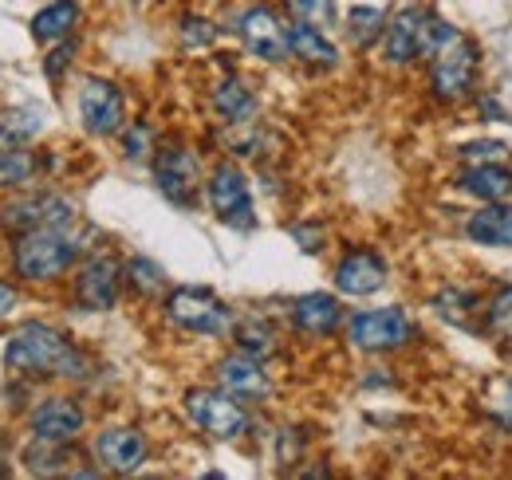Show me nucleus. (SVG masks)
Instances as JSON below:
<instances>
[{"label": "nucleus", "instance_id": "f257e3e1", "mask_svg": "<svg viewBox=\"0 0 512 480\" xmlns=\"http://www.w3.org/2000/svg\"><path fill=\"white\" fill-rule=\"evenodd\" d=\"M4 362L16 374H60V378H83L87 374V359L64 339V331L48 327V323H24L8 351Z\"/></svg>", "mask_w": 512, "mask_h": 480}, {"label": "nucleus", "instance_id": "f03ea898", "mask_svg": "<svg viewBox=\"0 0 512 480\" xmlns=\"http://www.w3.org/2000/svg\"><path fill=\"white\" fill-rule=\"evenodd\" d=\"M83 256V240L71 233V225H44V229H28L12 244V268L24 280H56Z\"/></svg>", "mask_w": 512, "mask_h": 480}, {"label": "nucleus", "instance_id": "7ed1b4c3", "mask_svg": "<svg viewBox=\"0 0 512 480\" xmlns=\"http://www.w3.org/2000/svg\"><path fill=\"white\" fill-rule=\"evenodd\" d=\"M166 315L174 327L190 331V335H209L221 339L233 327V311L217 300L209 288H178L166 296Z\"/></svg>", "mask_w": 512, "mask_h": 480}, {"label": "nucleus", "instance_id": "20e7f679", "mask_svg": "<svg viewBox=\"0 0 512 480\" xmlns=\"http://www.w3.org/2000/svg\"><path fill=\"white\" fill-rule=\"evenodd\" d=\"M473 79H477V48L461 32L430 52V87L438 99H446V103L465 99Z\"/></svg>", "mask_w": 512, "mask_h": 480}, {"label": "nucleus", "instance_id": "39448f33", "mask_svg": "<svg viewBox=\"0 0 512 480\" xmlns=\"http://www.w3.org/2000/svg\"><path fill=\"white\" fill-rule=\"evenodd\" d=\"M186 410L197 421V429H205L217 441H233L249 429V414L241 406V398H233L229 390H190L186 394Z\"/></svg>", "mask_w": 512, "mask_h": 480}, {"label": "nucleus", "instance_id": "423d86ee", "mask_svg": "<svg viewBox=\"0 0 512 480\" xmlns=\"http://www.w3.org/2000/svg\"><path fill=\"white\" fill-rule=\"evenodd\" d=\"M79 119H83V126H87V134H95V138H111V134H119L123 122H127L123 91H119L111 79L91 75V79L79 87Z\"/></svg>", "mask_w": 512, "mask_h": 480}, {"label": "nucleus", "instance_id": "0eeeda50", "mask_svg": "<svg viewBox=\"0 0 512 480\" xmlns=\"http://www.w3.org/2000/svg\"><path fill=\"white\" fill-rule=\"evenodd\" d=\"M209 205L213 213L233 225V229H253L256 213H253V193H249V178L241 166L233 162H221L209 178Z\"/></svg>", "mask_w": 512, "mask_h": 480}, {"label": "nucleus", "instance_id": "6e6552de", "mask_svg": "<svg viewBox=\"0 0 512 480\" xmlns=\"http://www.w3.org/2000/svg\"><path fill=\"white\" fill-rule=\"evenodd\" d=\"M410 335H414V327H410V319H406V311L402 307H379V311H359L355 319H351V343L359 347V351H398V347H406L410 343Z\"/></svg>", "mask_w": 512, "mask_h": 480}, {"label": "nucleus", "instance_id": "1a4fd4ad", "mask_svg": "<svg viewBox=\"0 0 512 480\" xmlns=\"http://www.w3.org/2000/svg\"><path fill=\"white\" fill-rule=\"evenodd\" d=\"M430 20L434 12L422 8H402L398 16H390L383 28V56L386 63H414L418 56H426L430 48Z\"/></svg>", "mask_w": 512, "mask_h": 480}, {"label": "nucleus", "instance_id": "9d476101", "mask_svg": "<svg viewBox=\"0 0 512 480\" xmlns=\"http://www.w3.org/2000/svg\"><path fill=\"white\" fill-rule=\"evenodd\" d=\"M71 221H75V205L60 193L16 197L0 209V225L12 233H28V229H44V225H71Z\"/></svg>", "mask_w": 512, "mask_h": 480}, {"label": "nucleus", "instance_id": "9b49d317", "mask_svg": "<svg viewBox=\"0 0 512 480\" xmlns=\"http://www.w3.org/2000/svg\"><path fill=\"white\" fill-rule=\"evenodd\" d=\"M154 181H158V189H162L174 205L193 209L197 189H201V166H197L193 150H186V146H166V150L154 158Z\"/></svg>", "mask_w": 512, "mask_h": 480}, {"label": "nucleus", "instance_id": "f8f14e48", "mask_svg": "<svg viewBox=\"0 0 512 480\" xmlns=\"http://www.w3.org/2000/svg\"><path fill=\"white\" fill-rule=\"evenodd\" d=\"M237 32H241L245 48L253 52L256 60L280 63L292 56V52H288V28H284L280 16H276L272 8H264V4H253V8L241 12Z\"/></svg>", "mask_w": 512, "mask_h": 480}, {"label": "nucleus", "instance_id": "ddd939ff", "mask_svg": "<svg viewBox=\"0 0 512 480\" xmlns=\"http://www.w3.org/2000/svg\"><path fill=\"white\" fill-rule=\"evenodd\" d=\"M119 280H123V268L115 256L99 252L91 256L83 268H79V280H75V296L83 307L91 311H111L119 303Z\"/></svg>", "mask_w": 512, "mask_h": 480}, {"label": "nucleus", "instance_id": "4468645a", "mask_svg": "<svg viewBox=\"0 0 512 480\" xmlns=\"http://www.w3.org/2000/svg\"><path fill=\"white\" fill-rule=\"evenodd\" d=\"M146 453H150L146 437L138 429H130V425H111V429H103L95 437V457L111 473H138L146 465Z\"/></svg>", "mask_w": 512, "mask_h": 480}, {"label": "nucleus", "instance_id": "2eb2a0df", "mask_svg": "<svg viewBox=\"0 0 512 480\" xmlns=\"http://www.w3.org/2000/svg\"><path fill=\"white\" fill-rule=\"evenodd\" d=\"M386 284V264L379 252L371 248H351L339 264H335V288L343 296H371Z\"/></svg>", "mask_w": 512, "mask_h": 480}, {"label": "nucleus", "instance_id": "dca6fc26", "mask_svg": "<svg viewBox=\"0 0 512 480\" xmlns=\"http://www.w3.org/2000/svg\"><path fill=\"white\" fill-rule=\"evenodd\" d=\"M83 421H87L83 410H79L71 398H48V402H40V406L32 410L28 429H32L36 441L67 445V441H75V437L83 433Z\"/></svg>", "mask_w": 512, "mask_h": 480}, {"label": "nucleus", "instance_id": "f3484780", "mask_svg": "<svg viewBox=\"0 0 512 480\" xmlns=\"http://www.w3.org/2000/svg\"><path fill=\"white\" fill-rule=\"evenodd\" d=\"M217 378H221V386H225L233 398H241V402H264V398L272 394V382H268V374H264L260 359L245 355V351L221 359Z\"/></svg>", "mask_w": 512, "mask_h": 480}, {"label": "nucleus", "instance_id": "a211bd4d", "mask_svg": "<svg viewBox=\"0 0 512 480\" xmlns=\"http://www.w3.org/2000/svg\"><path fill=\"white\" fill-rule=\"evenodd\" d=\"M469 240L493 244V248H512V205L493 201L489 209H477L469 217Z\"/></svg>", "mask_w": 512, "mask_h": 480}, {"label": "nucleus", "instance_id": "6ab92c4d", "mask_svg": "<svg viewBox=\"0 0 512 480\" xmlns=\"http://www.w3.org/2000/svg\"><path fill=\"white\" fill-rule=\"evenodd\" d=\"M292 319H296V327L304 331V335H331L335 327H339V319H343V307L335 296H304V300L296 303V311H292Z\"/></svg>", "mask_w": 512, "mask_h": 480}, {"label": "nucleus", "instance_id": "aec40b11", "mask_svg": "<svg viewBox=\"0 0 512 480\" xmlns=\"http://www.w3.org/2000/svg\"><path fill=\"white\" fill-rule=\"evenodd\" d=\"M288 52H292L296 60L316 63V67H335V63H339V52H335L331 40L323 36V28L304 24V20L288 28Z\"/></svg>", "mask_w": 512, "mask_h": 480}, {"label": "nucleus", "instance_id": "412c9836", "mask_svg": "<svg viewBox=\"0 0 512 480\" xmlns=\"http://www.w3.org/2000/svg\"><path fill=\"white\" fill-rule=\"evenodd\" d=\"M457 185L465 189V193H473V197H481V201H501V197H509L512 193V174L505 166H497V162H473Z\"/></svg>", "mask_w": 512, "mask_h": 480}, {"label": "nucleus", "instance_id": "4be33fe9", "mask_svg": "<svg viewBox=\"0 0 512 480\" xmlns=\"http://www.w3.org/2000/svg\"><path fill=\"white\" fill-rule=\"evenodd\" d=\"M213 107H217V115L225 122L241 126V122H253L256 95L245 87V79H225V83H217V91H213Z\"/></svg>", "mask_w": 512, "mask_h": 480}, {"label": "nucleus", "instance_id": "5701e85b", "mask_svg": "<svg viewBox=\"0 0 512 480\" xmlns=\"http://www.w3.org/2000/svg\"><path fill=\"white\" fill-rule=\"evenodd\" d=\"M75 24H79V4L75 0H52L48 8H40L32 16V36L40 44H52V40H64Z\"/></svg>", "mask_w": 512, "mask_h": 480}, {"label": "nucleus", "instance_id": "b1692460", "mask_svg": "<svg viewBox=\"0 0 512 480\" xmlns=\"http://www.w3.org/2000/svg\"><path fill=\"white\" fill-rule=\"evenodd\" d=\"M383 28H386V16L383 8H375V4H359V8L347 12V36H351L355 48H371L383 36Z\"/></svg>", "mask_w": 512, "mask_h": 480}, {"label": "nucleus", "instance_id": "393cba45", "mask_svg": "<svg viewBox=\"0 0 512 480\" xmlns=\"http://www.w3.org/2000/svg\"><path fill=\"white\" fill-rule=\"evenodd\" d=\"M40 170V154L24 150V146H12V150H0V189H12V185H28Z\"/></svg>", "mask_w": 512, "mask_h": 480}, {"label": "nucleus", "instance_id": "a878e982", "mask_svg": "<svg viewBox=\"0 0 512 480\" xmlns=\"http://www.w3.org/2000/svg\"><path fill=\"white\" fill-rule=\"evenodd\" d=\"M237 347H241L245 355H253V359L264 362L276 351V331H272L268 323H260V319H245V323L237 327Z\"/></svg>", "mask_w": 512, "mask_h": 480}, {"label": "nucleus", "instance_id": "bb28decb", "mask_svg": "<svg viewBox=\"0 0 512 480\" xmlns=\"http://www.w3.org/2000/svg\"><path fill=\"white\" fill-rule=\"evenodd\" d=\"M127 276L138 296H162V292H166V272H162L154 260H146V256H134V260H130Z\"/></svg>", "mask_w": 512, "mask_h": 480}, {"label": "nucleus", "instance_id": "cd10ccee", "mask_svg": "<svg viewBox=\"0 0 512 480\" xmlns=\"http://www.w3.org/2000/svg\"><path fill=\"white\" fill-rule=\"evenodd\" d=\"M44 130V115L40 111H8L0 119V138L4 142H28Z\"/></svg>", "mask_w": 512, "mask_h": 480}, {"label": "nucleus", "instance_id": "c85d7f7f", "mask_svg": "<svg viewBox=\"0 0 512 480\" xmlns=\"http://www.w3.org/2000/svg\"><path fill=\"white\" fill-rule=\"evenodd\" d=\"M288 8H292V16L296 20H304V24H331L335 20V0H288Z\"/></svg>", "mask_w": 512, "mask_h": 480}, {"label": "nucleus", "instance_id": "c756f323", "mask_svg": "<svg viewBox=\"0 0 512 480\" xmlns=\"http://www.w3.org/2000/svg\"><path fill=\"white\" fill-rule=\"evenodd\" d=\"M434 307L446 315V319H453V323H461L473 307H477V296L473 292H461V288H449V292H442L438 300H434Z\"/></svg>", "mask_w": 512, "mask_h": 480}, {"label": "nucleus", "instance_id": "7c9ffc66", "mask_svg": "<svg viewBox=\"0 0 512 480\" xmlns=\"http://www.w3.org/2000/svg\"><path fill=\"white\" fill-rule=\"evenodd\" d=\"M150 142H154V134H150V126H146V122H138V126H130V130H127V142H123V154H127L130 162H142V158H150Z\"/></svg>", "mask_w": 512, "mask_h": 480}, {"label": "nucleus", "instance_id": "2f4dec72", "mask_svg": "<svg viewBox=\"0 0 512 480\" xmlns=\"http://www.w3.org/2000/svg\"><path fill=\"white\" fill-rule=\"evenodd\" d=\"M461 158H469V162H501V158H509V146L505 142H469V146H461Z\"/></svg>", "mask_w": 512, "mask_h": 480}, {"label": "nucleus", "instance_id": "473e14b6", "mask_svg": "<svg viewBox=\"0 0 512 480\" xmlns=\"http://www.w3.org/2000/svg\"><path fill=\"white\" fill-rule=\"evenodd\" d=\"M71 60H75V44H60V48H56V52L44 60V71H48L52 79H60V75H64V67Z\"/></svg>", "mask_w": 512, "mask_h": 480}, {"label": "nucleus", "instance_id": "72a5a7b5", "mask_svg": "<svg viewBox=\"0 0 512 480\" xmlns=\"http://www.w3.org/2000/svg\"><path fill=\"white\" fill-rule=\"evenodd\" d=\"M182 28H186V44H209V40H213V28H209V24H201L197 16H186V24H182Z\"/></svg>", "mask_w": 512, "mask_h": 480}, {"label": "nucleus", "instance_id": "f704fd0d", "mask_svg": "<svg viewBox=\"0 0 512 480\" xmlns=\"http://www.w3.org/2000/svg\"><path fill=\"white\" fill-rule=\"evenodd\" d=\"M292 237H296V244H300L304 252H320L323 248L320 229H304V225H300V229H292Z\"/></svg>", "mask_w": 512, "mask_h": 480}, {"label": "nucleus", "instance_id": "c9c22d12", "mask_svg": "<svg viewBox=\"0 0 512 480\" xmlns=\"http://www.w3.org/2000/svg\"><path fill=\"white\" fill-rule=\"evenodd\" d=\"M489 315H493V323H501V319H509L512 315V288H505L497 300H493V307H489Z\"/></svg>", "mask_w": 512, "mask_h": 480}, {"label": "nucleus", "instance_id": "e433bc0d", "mask_svg": "<svg viewBox=\"0 0 512 480\" xmlns=\"http://www.w3.org/2000/svg\"><path fill=\"white\" fill-rule=\"evenodd\" d=\"M497 414L505 425H512V382H505L501 390H497Z\"/></svg>", "mask_w": 512, "mask_h": 480}, {"label": "nucleus", "instance_id": "4c0bfd02", "mask_svg": "<svg viewBox=\"0 0 512 480\" xmlns=\"http://www.w3.org/2000/svg\"><path fill=\"white\" fill-rule=\"evenodd\" d=\"M16 303H20L16 288H12V284H0V319H4V315H12V311H16Z\"/></svg>", "mask_w": 512, "mask_h": 480}, {"label": "nucleus", "instance_id": "58836bf2", "mask_svg": "<svg viewBox=\"0 0 512 480\" xmlns=\"http://www.w3.org/2000/svg\"><path fill=\"white\" fill-rule=\"evenodd\" d=\"M481 107H485V119H509V115H505V107H501V103H493V99H485Z\"/></svg>", "mask_w": 512, "mask_h": 480}, {"label": "nucleus", "instance_id": "ea45409f", "mask_svg": "<svg viewBox=\"0 0 512 480\" xmlns=\"http://www.w3.org/2000/svg\"><path fill=\"white\" fill-rule=\"evenodd\" d=\"M0 477H4V453H0Z\"/></svg>", "mask_w": 512, "mask_h": 480}]
</instances>
